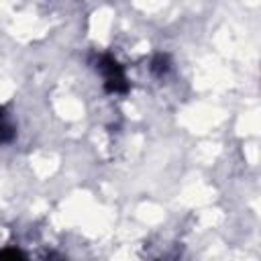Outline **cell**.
<instances>
[{
	"label": "cell",
	"instance_id": "1",
	"mask_svg": "<svg viewBox=\"0 0 261 261\" xmlns=\"http://www.w3.org/2000/svg\"><path fill=\"white\" fill-rule=\"evenodd\" d=\"M0 261H24V257L18 251H2L0 253Z\"/></svg>",
	"mask_w": 261,
	"mask_h": 261
}]
</instances>
